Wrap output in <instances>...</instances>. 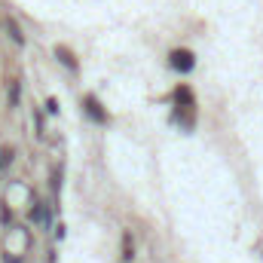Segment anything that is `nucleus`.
Returning <instances> with one entry per match:
<instances>
[{
    "label": "nucleus",
    "instance_id": "f257e3e1",
    "mask_svg": "<svg viewBox=\"0 0 263 263\" xmlns=\"http://www.w3.org/2000/svg\"><path fill=\"white\" fill-rule=\"evenodd\" d=\"M193 65H196V59H193L190 49H175V52H172V67H175V70L187 73V70H193Z\"/></svg>",
    "mask_w": 263,
    "mask_h": 263
},
{
    "label": "nucleus",
    "instance_id": "f03ea898",
    "mask_svg": "<svg viewBox=\"0 0 263 263\" xmlns=\"http://www.w3.org/2000/svg\"><path fill=\"white\" fill-rule=\"evenodd\" d=\"M83 104H86V114H89V117H92V120H95V123H107V117H104V110H101V107H98V101H95V98H92V95H89V98H86V101H83Z\"/></svg>",
    "mask_w": 263,
    "mask_h": 263
},
{
    "label": "nucleus",
    "instance_id": "7ed1b4c3",
    "mask_svg": "<svg viewBox=\"0 0 263 263\" xmlns=\"http://www.w3.org/2000/svg\"><path fill=\"white\" fill-rule=\"evenodd\" d=\"M132 257H135V242H132L129 233H123V260L129 263Z\"/></svg>",
    "mask_w": 263,
    "mask_h": 263
},
{
    "label": "nucleus",
    "instance_id": "20e7f679",
    "mask_svg": "<svg viewBox=\"0 0 263 263\" xmlns=\"http://www.w3.org/2000/svg\"><path fill=\"white\" fill-rule=\"evenodd\" d=\"M55 55L62 59V65H65L67 70H77V62H73V55H70L67 49H55Z\"/></svg>",
    "mask_w": 263,
    "mask_h": 263
},
{
    "label": "nucleus",
    "instance_id": "39448f33",
    "mask_svg": "<svg viewBox=\"0 0 263 263\" xmlns=\"http://www.w3.org/2000/svg\"><path fill=\"white\" fill-rule=\"evenodd\" d=\"M9 162H12V150H9V147H0V172H3Z\"/></svg>",
    "mask_w": 263,
    "mask_h": 263
},
{
    "label": "nucleus",
    "instance_id": "423d86ee",
    "mask_svg": "<svg viewBox=\"0 0 263 263\" xmlns=\"http://www.w3.org/2000/svg\"><path fill=\"white\" fill-rule=\"evenodd\" d=\"M6 28H9V34H12V40H15V43H25V37H22V31H18V25H15V22H6Z\"/></svg>",
    "mask_w": 263,
    "mask_h": 263
}]
</instances>
